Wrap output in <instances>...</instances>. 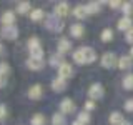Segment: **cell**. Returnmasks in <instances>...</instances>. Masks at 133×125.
I'll return each mask as SVG.
<instances>
[{"label":"cell","mask_w":133,"mask_h":125,"mask_svg":"<svg viewBox=\"0 0 133 125\" xmlns=\"http://www.w3.org/2000/svg\"><path fill=\"white\" fill-rule=\"evenodd\" d=\"M32 10H33V8L30 5V2H20L18 5H17V12H18V14H28V15H30Z\"/></svg>","instance_id":"obj_20"},{"label":"cell","mask_w":133,"mask_h":125,"mask_svg":"<svg viewBox=\"0 0 133 125\" xmlns=\"http://www.w3.org/2000/svg\"><path fill=\"white\" fill-rule=\"evenodd\" d=\"M60 110H62V114H72V112L75 110L73 100L68 98V97H65V98L60 102Z\"/></svg>","instance_id":"obj_10"},{"label":"cell","mask_w":133,"mask_h":125,"mask_svg":"<svg viewBox=\"0 0 133 125\" xmlns=\"http://www.w3.org/2000/svg\"><path fill=\"white\" fill-rule=\"evenodd\" d=\"M73 15L77 18H85L88 15V10H87V5H77L73 8Z\"/></svg>","instance_id":"obj_18"},{"label":"cell","mask_w":133,"mask_h":125,"mask_svg":"<svg viewBox=\"0 0 133 125\" xmlns=\"http://www.w3.org/2000/svg\"><path fill=\"white\" fill-rule=\"evenodd\" d=\"M103 93H105V89H103L102 83L95 82V83H91V85H90V89H88V97H90V100H98V98H102Z\"/></svg>","instance_id":"obj_4"},{"label":"cell","mask_w":133,"mask_h":125,"mask_svg":"<svg viewBox=\"0 0 133 125\" xmlns=\"http://www.w3.org/2000/svg\"><path fill=\"white\" fill-rule=\"evenodd\" d=\"M72 125H83V123H80V122H77V120H75V122H73Z\"/></svg>","instance_id":"obj_38"},{"label":"cell","mask_w":133,"mask_h":125,"mask_svg":"<svg viewBox=\"0 0 133 125\" xmlns=\"http://www.w3.org/2000/svg\"><path fill=\"white\" fill-rule=\"evenodd\" d=\"M45 27H47L48 30L60 32L62 27H63V23H62V18H58L57 15H48L47 18H45Z\"/></svg>","instance_id":"obj_3"},{"label":"cell","mask_w":133,"mask_h":125,"mask_svg":"<svg viewBox=\"0 0 133 125\" xmlns=\"http://www.w3.org/2000/svg\"><path fill=\"white\" fill-rule=\"evenodd\" d=\"M5 78H7V77H3V75H0V87H3V85L7 83V80H5Z\"/></svg>","instance_id":"obj_36"},{"label":"cell","mask_w":133,"mask_h":125,"mask_svg":"<svg viewBox=\"0 0 133 125\" xmlns=\"http://www.w3.org/2000/svg\"><path fill=\"white\" fill-rule=\"evenodd\" d=\"M123 87L127 90H133V73H128L123 77Z\"/></svg>","instance_id":"obj_25"},{"label":"cell","mask_w":133,"mask_h":125,"mask_svg":"<svg viewBox=\"0 0 133 125\" xmlns=\"http://www.w3.org/2000/svg\"><path fill=\"white\" fill-rule=\"evenodd\" d=\"M111 39H113V30H111V28H103V32H102V40H103V42H110Z\"/></svg>","instance_id":"obj_29"},{"label":"cell","mask_w":133,"mask_h":125,"mask_svg":"<svg viewBox=\"0 0 133 125\" xmlns=\"http://www.w3.org/2000/svg\"><path fill=\"white\" fill-rule=\"evenodd\" d=\"M27 67H28L30 70H42V68H43V58L28 57V58H27Z\"/></svg>","instance_id":"obj_11"},{"label":"cell","mask_w":133,"mask_h":125,"mask_svg":"<svg viewBox=\"0 0 133 125\" xmlns=\"http://www.w3.org/2000/svg\"><path fill=\"white\" fill-rule=\"evenodd\" d=\"M131 65H133V57L131 55H123V57L118 58V67L120 68L127 70V68H130Z\"/></svg>","instance_id":"obj_16"},{"label":"cell","mask_w":133,"mask_h":125,"mask_svg":"<svg viewBox=\"0 0 133 125\" xmlns=\"http://www.w3.org/2000/svg\"><path fill=\"white\" fill-rule=\"evenodd\" d=\"M70 33H72V37H75V39H80V37H83V33H85V27L82 23H73V25H70Z\"/></svg>","instance_id":"obj_14"},{"label":"cell","mask_w":133,"mask_h":125,"mask_svg":"<svg viewBox=\"0 0 133 125\" xmlns=\"http://www.w3.org/2000/svg\"><path fill=\"white\" fill-rule=\"evenodd\" d=\"M93 108H95V100H87V102H85V110L91 112Z\"/></svg>","instance_id":"obj_31"},{"label":"cell","mask_w":133,"mask_h":125,"mask_svg":"<svg viewBox=\"0 0 133 125\" xmlns=\"http://www.w3.org/2000/svg\"><path fill=\"white\" fill-rule=\"evenodd\" d=\"M28 50H30V57L35 58H43V48L40 45V40L37 37H32L28 40Z\"/></svg>","instance_id":"obj_2"},{"label":"cell","mask_w":133,"mask_h":125,"mask_svg":"<svg viewBox=\"0 0 133 125\" xmlns=\"http://www.w3.org/2000/svg\"><path fill=\"white\" fill-rule=\"evenodd\" d=\"M125 110L133 112V98H128L127 102H125Z\"/></svg>","instance_id":"obj_33"},{"label":"cell","mask_w":133,"mask_h":125,"mask_svg":"<svg viewBox=\"0 0 133 125\" xmlns=\"http://www.w3.org/2000/svg\"><path fill=\"white\" fill-rule=\"evenodd\" d=\"M72 57H73V62H77V64H91V62L97 60V53H95V50L91 47H87V45L77 48L72 53Z\"/></svg>","instance_id":"obj_1"},{"label":"cell","mask_w":133,"mask_h":125,"mask_svg":"<svg viewBox=\"0 0 133 125\" xmlns=\"http://www.w3.org/2000/svg\"><path fill=\"white\" fill-rule=\"evenodd\" d=\"M2 23L5 25H14L15 23V12L14 10H5L2 14Z\"/></svg>","instance_id":"obj_13"},{"label":"cell","mask_w":133,"mask_h":125,"mask_svg":"<svg viewBox=\"0 0 133 125\" xmlns=\"http://www.w3.org/2000/svg\"><path fill=\"white\" fill-rule=\"evenodd\" d=\"M52 123H53V125H65V123H66L65 114H62V112L53 114V115H52Z\"/></svg>","instance_id":"obj_21"},{"label":"cell","mask_w":133,"mask_h":125,"mask_svg":"<svg viewBox=\"0 0 133 125\" xmlns=\"http://www.w3.org/2000/svg\"><path fill=\"white\" fill-rule=\"evenodd\" d=\"M7 117V107L3 103H0V120H3Z\"/></svg>","instance_id":"obj_34"},{"label":"cell","mask_w":133,"mask_h":125,"mask_svg":"<svg viewBox=\"0 0 133 125\" xmlns=\"http://www.w3.org/2000/svg\"><path fill=\"white\" fill-rule=\"evenodd\" d=\"M52 89L55 90V92H63L66 89V80H65V78H62V77H55L52 80Z\"/></svg>","instance_id":"obj_12"},{"label":"cell","mask_w":133,"mask_h":125,"mask_svg":"<svg viewBox=\"0 0 133 125\" xmlns=\"http://www.w3.org/2000/svg\"><path fill=\"white\" fill-rule=\"evenodd\" d=\"M57 50H58V53H60V55H63V53H66V52H70V50H72V42L66 39V37H62V39L58 40Z\"/></svg>","instance_id":"obj_9"},{"label":"cell","mask_w":133,"mask_h":125,"mask_svg":"<svg viewBox=\"0 0 133 125\" xmlns=\"http://www.w3.org/2000/svg\"><path fill=\"white\" fill-rule=\"evenodd\" d=\"M130 55H131V57H133V47H131V50H130Z\"/></svg>","instance_id":"obj_40"},{"label":"cell","mask_w":133,"mask_h":125,"mask_svg":"<svg viewBox=\"0 0 133 125\" xmlns=\"http://www.w3.org/2000/svg\"><path fill=\"white\" fill-rule=\"evenodd\" d=\"M116 65V55L113 52H105L102 57V67L105 68H111V67Z\"/></svg>","instance_id":"obj_6"},{"label":"cell","mask_w":133,"mask_h":125,"mask_svg":"<svg viewBox=\"0 0 133 125\" xmlns=\"http://www.w3.org/2000/svg\"><path fill=\"white\" fill-rule=\"evenodd\" d=\"M3 52H5V47H3V43H0V55H3Z\"/></svg>","instance_id":"obj_37"},{"label":"cell","mask_w":133,"mask_h":125,"mask_svg":"<svg viewBox=\"0 0 133 125\" xmlns=\"http://www.w3.org/2000/svg\"><path fill=\"white\" fill-rule=\"evenodd\" d=\"M131 27H133L131 17H122V18L118 20V28H120V30H125V32H128Z\"/></svg>","instance_id":"obj_17"},{"label":"cell","mask_w":133,"mask_h":125,"mask_svg":"<svg viewBox=\"0 0 133 125\" xmlns=\"http://www.w3.org/2000/svg\"><path fill=\"white\" fill-rule=\"evenodd\" d=\"M45 115H42V114H35L32 117V120H30V123L32 125H45Z\"/></svg>","instance_id":"obj_24"},{"label":"cell","mask_w":133,"mask_h":125,"mask_svg":"<svg viewBox=\"0 0 133 125\" xmlns=\"http://www.w3.org/2000/svg\"><path fill=\"white\" fill-rule=\"evenodd\" d=\"M125 39H127L128 43H133V27H131L127 33H125Z\"/></svg>","instance_id":"obj_32"},{"label":"cell","mask_w":133,"mask_h":125,"mask_svg":"<svg viewBox=\"0 0 133 125\" xmlns=\"http://www.w3.org/2000/svg\"><path fill=\"white\" fill-rule=\"evenodd\" d=\"M48 62H50V65H55L57 68H58V67H60L62 64H63V62H62V55H60L58 52L55 53V55H52V57H50V60H48Z\"/></svg>","instance_id":"obj_27"},{"label":"cell","mask_w":133,"mask_h":125,"mask_svg":"<svg viewBox=\"0 0 133 125\" xmlns=\"http://www.w3.org/2000/svg\"><path fill=\"white\" fill-rule=\"evenodd\" d=\"M122 10H123L125 17H131V15H133V3H130V2H125L123 5H122Z\"/></svg>","instance_id":"obj_28"},{"label":"cell","mask_w":133,"mask_h":125,"mask_svg":"<svg viewBox=\"0 0 133 125\" xmlns=\"http://www.w3.org/2000/svg\"><path fill=\"white\" fill-rule=\"evenodd\" d=\"M77 122H80V123H83V125H85V123H88L90 122V114H88V112H80V114H78L77 115Z\"/></svg>","instance_id":"obj_26"},{"label":"cell","mask_w":133,"mask_h":125,"mask_svg":"<svg viewBox=\"0 0 133 125\" xmlns=\"http://www.w3.org/2000/svg\"><path fill=\"white\" fill-rule=\"evenodd\" d=\"M42 93H43V89H42L40 83H35V85H32L30 90H28V97L33 98V100H35V98H40Z\"/></svg>","instance_id":"obj_15"},{"label":"cell","mask_w":133,"mask_h":125,"mask_svg":"<svg viewBox=\"0 0 133 125\" xmlns=\"http://www.w3.org/2000/svg\"><path fill=\"white\" fill-rule=\"evenodd\" d=\"M8 72H10V67H8V64H7V62H0V75L7 77Z\"/></svg>","instance_id":"obj_30"},{"label":"cell","mask_w":133,"mask_h":125,"mask_svg":"<svg viewBox=\"0 0 133 125\" xmlns=\"http://www.w3.org/2000/svg\"><path fill=\"white\" fill-rule=\"evenodd\" d=\"M43 17H45V12L42 10V8H33V10L30 12V18L35 20V22H37V20H42Z\"/></svg>","instance_id":"obj_23"},{"label":"cell","mask_w":133,"mask_h":125,"mask_svg":"<svg viewBox=\"0 0 133 125\" xmlns=\"http://www.w3.org/2000/svg\"><path fill=\"white\" fill-rule=\"evenodd\" d=\"M2 37L5 40H15L18 37V28L15 25H7V27L2 28Z\"/></svg>","instance_id":"obj_5"},{"label":"cell","mask_w":133,"mask_h":125,"mask_svg":"<svg viewBox=\"0 0 133 125\" xmlns=\"http://www.w3.org/2000/svg\"><path fill=\"white\" fill-rule=\"evenodd\" d=\"M122 125H131V123H130V122H127V120H125V122H123Z\"/></svg>","instance_id":"obj_39"},{"label":"cell","mask_w":133,"mask_h":125,"mask_svg":"<svg viewBox=\"0 0 133 125\" xmlns=\"http://www.w3.org/2000/svg\"><path fill=\"white\" fill-rule=\"evenodd\" d=\"M108 3H110V7H111V8H118V7H122V5H123L120 0H110Z\"/></svg>","instance_id":"obj_35"},{"label":"cell","mask_w":133,"mask_h":125,"mask_svg":"<svg viewBox=\"0 0 133 125\" xmlns=\"http://www.w3.org/2000/svg\"><path fill=\"white\" fill-rule=\"evenodd\" d=\"M100 8H102V2H90L87 3V10H88V14H98Z\"/></svg>","instance_id":"obj_22"},{"label":"cell","mask_w":133,"mask_h":125,"mask_svg":"<svg viewBox=\"0 0 133 125\" xmlns=\"http://www.w3.org/2000/svg\"><path fill=\"white\" fill-rule=\"evenodd\" d=\"M123 122H125L123 115L120 114V112H111V114H110V123L111 125H122Z\"/></svg>","instance_id":"obj_19"},{"label":"cell","mask_w":133,"mask_h":125,"mask_svg":"<svg viewBox=\"0 0 133 125\" xmlns=\"http://www.w3.org/2000/svg\"><path fill=\"white\" fill-rule=\"evenodd\" d=\"M73 75V67L72 64H68V62H63L60 67H58V77H62V78H70Z\"/></svg>","instance_id":"obj_7"},{"label":"cell","mask_w":133,"mask_h":125,"mask_svg":"<svg viewBox=\"0 0 133 125\" xmlns=\"http://www.w3.org/2000/svg\"><path fill=\"white\" fill-rule=\"evenodd\" d=\"M70 14V5L66 2H60L55 5V12H53V15H57L58 18H62V17H66Z\"/></svg>","instance_id":"obj_8"}]
</instances>
